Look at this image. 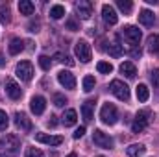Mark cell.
I'll return each instance as SVG.
<instances>
[{"label": "cell", "mask_w": 159, "mask_h": 157, "mask_svg": "<svg viewBox=\"0 0 159 157\" xmlns=\"http://www.w3.org/2000/svg\"><path fill=\"white\" fill-rule=\"evenodd\" d=\"M20 148V141L17 135H4L0 139V155H6V157H15L17 152Z\"/></svg>", "instance_id": "obj_1"}, {"label": "cell", "mask_w": 159, "mask_h": 157, "mask_svg": "<svg viewBox=\"0 0 159 157\" xmlns=\"http://www.w3.org/2000/svg\"><path fill=\"white\" fill-rule=\"evenodd\" d=\"M150 117H152V113H150L148 109L139 111V113L135 115V118H133V124H131L133 133H141V131H144V129H146V126L150 124Z\"/></svg>", "instance_id": "obj_2"}, {"label": "cell", "mask_w": 159, "mask_h": 157, "mask_svg": "<svg viewBox=\"0 0 159 157\" xmlns=\"http://www.w3.org/2000/svg\"><path fill=\"white\" fill-rule=\"evenodd\" d=\"M100 118H102V122L104 124H109V126H113L117 120H119V111H117V107L113 105V104H104L102 105V109H100Z\"/></svg>", "instance_id": "obj_3"}, {"label": "cell", "mask_w": 159, "mask_h": 157, "mask_svg": "<svg viewBox=\"0 0 159 157\" xmlns=\"http://www.w3.org/2000/svg\"><path fill=\"white\" fill-rule=\"evenodd\" d=\"M109 89H111V92H113L119 100H122V102H128V100H129V87H128L124 81L113 79L111 85H109Z\"/></svg>", "instance_id": "obj_4"}, {"label": "cell", "mask_w": 159, "mask_h": 157, "mask_svg": "<svg viewBox=\"0 0 159 157\" xmlns=\"http://www.w3.org/2000/svg\"><path fill=\"white\" fill-rule=\"evenodd\" d=\"M93 142H94L96 146L104 148V150H111L113 144H115V141H113L107 133H104L102 129H94V133H93Z\"/></svg>", "instance_id": "obj_5"}, {"label": "cell", "mask_w": 159, "mask_h": 157, "mask_svg": "<svg viewBox=\"0 0 159 157\" xmlns=\"http://www.w3.org/2000/svg\"><path fill=\"white\" fill-rule=\"evenodd\" d=\"M74 52H76V57H78L81 63H89L91 61V44L87 41H78L76 46H74Z\"/></svg>", "instance_id": "obj_6"}, {"label": "cell", "mask_w": 159, "mask_h": 157, "mask_svg": "<svg viewBox=\"0 0 159 157\" xmlns=\"http://www.w3.org/2000/svg\"><path fill=\"white\" fill-rule=\"evenodd\" d=\"M15 74H17V78L22 79V81H30V79L34 78V65L30 61H20L17 65Z\"/></svg>", "instance_id": "obj_7"}, {"label": "cell", "mask_w": 159, "mask_h": 157, "mask_svg": "<svg viewBox=\"0 0 159 157\" xmlns=\"http://www.w3.org/2000/svg\"><path fill=\"white\" fill-rule=\"evenodd\" d=\"M76 13H78L80 19L87 20V19L93 15V2H89V0H80L78 4H76Z\"/></svg>", "instance_id": "obj_8"}, {"label": "cell", "mask_w": 159, "mask_h": 157, "mask_svg": "<svg viewBox=\"0 0 159 157\" xmlns=\"http://www.w3.org/2000/svg\"><path fill=\"white\" fill-rule=\"evenodd\" d=\"M35 141L43 142V144H48V146H59L63 142V137H59V135H48V133H37Z\"/></svg>", "instance_id": "obj_9"}, {"label": "cell", "mask_w": 159, "mask_h": 157, "mask_svg": "<svg viewBox=\"0 0 159 157\" xmlns=\"http://www.w3.org/2000/svg\"><path fill=\"white\" fill-rule=\"evenodd\" d=\"M124 37L129 41L131 46H137L139 41H141V37H143V34H141V30L135 28V26H126V28H124Z\"/></svg>", "instance_id": "obj_10"}, {"label": "cell", "mask_w": 159, "mask_h": 157, "mask_svg": "<svg viewBox=\"0 0 159 157\" xmlns=\"http://www.w3.org/2000/svg\"><path fill=\"white\" fill-rule=\"evenodd\" d=\"M57 81H59L65 89H74V87H76V78H74V74L69 72V70H61V72L57 74Z\"/></svg>", "instance_id": "obj_11"}, {"label": "cell", "mask_w": 159, "mask_h": 157, "mask_svg": "<svg viewBox=\"0 0 159 157\" xmlns=\"http://www.w3.org/2000/svg\"><path fill=\"white\" fill-rule=\"evenodd\" d=\"M102 17H104V20H106L107 24H111V26L119 22V17H117L115 7L109 6V4H104V6H102Z\"/></svg>", "instance_id": "obj_12"}, {"label": "cell", "mask_w": 159, "mask_h": 157, "mask_svg": "<svg viewBox=\"0 0 159 157\" xmlns=\"http://www.w3.org/2000/svg\"><path fill=\"white\" fill-rule=\"evenodd\" d=\"M6 92H7V96L11 98V100H19L20 96H22V91H20V87L13 81V79H6Z\"/></svg>", "instance_id": "obj_13"}, {"label": "cell", "mask_w": 159, "mask_h": 157, "mask_svg": "<svg viewBox=\"0 0 159 157\" xmlns=\"http://www.w3.org/2000/svg\"><path fill=\"white\" fill-rule=\"evenodd\" d=\"M15 126L20 129V131H30L32 129V120L28 118V115L24 113H15Z\"/></svg>", "instance_id": "obj_14"}, {"label": "cell", "mask_w": 159, "mask_h": 157, "mask_svg": "<svg viewBox=\"0 0 159 157\" xmlns=\"http://www.w3.org/2000/svg\"><path fill=\"white\" fill-rule=\"evenodd\" d=\"M30 109L35 113V115H43L44 109H46V100L43 96H34L32 102H30Z\"/></svg>", "instance_id": "obj_15"}, {"label": "cell", "mask_w": 159, "mask_h": 157, "mask_svg": "<svg viewBox=\"0 0 159 157\" xmlns=\"http://www.w3.org/2000/svg\"><path fill=\"white\" fill-rule=\"evenodd\" d=\"M139 22L144 24V26H152V24L156 22V15H154L150 9H143V11L139 13Z\"/></svg>", "instance_id": "obj_16"}, {"label": "cell", "mask_w": 159, "mask_h": 157, "mask_svg": "<svg viewBox=\"0 0 159 157\" xmlns=\"http://www.w3.org/2000/svg\"><path fill=\"white\" fill-rule=\"evenodd\" d=\"M146 44H148V52H150V54L159 56V35H157V34H152V35H148Z\"/></svg>", "instance_id": "obj_17"}, {"label": "cell", "mask_w": 159, "mask_h": 157, "mask_svg": "<svg viewBox=\"0 0 159 157\" xmlns=\"http://www.w3.org/2000/svg\"><path fill=\"white\" fill-rule=\"evenodd\" d=\"M7 50H9V54H11V56H17V54H20V52L24 50V41L19 39V37L11 39L9 46H7Z\"/></svg>", "instance_id": "obj_18"}, {"label": "cell", "mask_w": 159, "mask_h": 157, "mask_svg": "<svg viewBox=\"0 0 159 157\" xmlns=\"http://www.w3.org/2000/svg\"><path fill=\"white\" fill-rule=\"evenodd\" d=\"M120 72H122L126 78H135L137 69H135V65H133L131 61H124V63L120 65Z\"/></svg>", "instance_id": "obj_19"}, {"label": "cell", "mask_w": 159, "mask_h": 157, "mask_svg": "<svg viewBox=\"0 0 159 157\" xmlns=\"http://www.w3.org/2000/svg\"><path fill=\"white\" fill-rule=\"evenodd\" d=\"M93 107H94V100H87V102L81 105V115H83V120H85V122L93 120Z\"/></svg>", "instance_id": "obj_20"}, {"label": "cell", "mask_w": 159, "mask_h": 157, "mask_svg": "<svg viewBox=\"0 0 159 157\" xmlns=\"http://www.w3.org/2000/svg\"><path fill=\"white\" fill-rule=\"evenodd\" d=\"M144 152H146V148H144L143 144H129V146L126 148V154L129 157H141Z\"/></svg>", "instance_id": "obj_21"}, {"label": "cell", "mask_w": 159, "mask_h": 157, "mask_svg": "<svg viewBox=\"0 0 159 157\" xmlns=\"http://www.w3.org/2000/svg\"><path fill=\"white\" fill-rule=\"evenodd\" d=\"M34 4L30 2V0H20L19 2V11H20V15H32L34 13Z\"/></svg>", "instance_id": "obj_22"}, {"label": "cell", "mask_w": 159, "mask_h": 157, "mask_svg": "<svg viewBox=\"0 0 159 157\" xmlns=\"http://www.w3.org/2000/svg\"><path fill=\"white\" fill-rule=\"evenodd\" d=\"M76 120H78V115H76L74 109H67L65 111V115H63V124L65 126H74Z\"/></svg>", "instance_id": "obj_23"}, {"label": "cell", "mask_w": 159, "mask_h": 157, "mask_svg": "<svg viewBox=\"0 0 159 157\" xmlns=\"http://www.w3.org/2000/svg\"><path fill=\"white\" fill-rule=\"evenodd\" d=\"M150 98V91H148V87L144 85V83H141L139 87H137V100L139 102H146Z\"/></svg>", "instance_id": "obj_24"}, {"label": "cell", "mask_w": 159, "mask_h": 157, "mask_svg": "<svg viewBox=\"0 0 159 157\" xmlns=\"http://www.w3.org/2000/svg\"><path fill=\"white\" fill-rule=\"evenodd\" d=\"M107 52H109L111 57H120L124 54V48H122V44H119V43H111L109 48H107Z\"/></svg>", "instance_id": "obj_25"}, {"label": "cell", "mask_w": 159, "mask_h": 157, "mask_svg": "<svg viewBox=\"0 0 159 157\" xmlns=\"http://www.w3.org/2000/svg\"><path fill=\"white\" fill-rule=\"evenodd\" d=\"M63 15H65V7H63L61 4H56V6L50 7V17H52V19L57 20V19H61Z\"/></svg>", "instance_id": "obj_26"}, {"label": "cell", "mask_w": 159, "mask_h": 157, "mask_svg": "<svg viewBox=\"0 0 159 157\" xmlns=\"http://www.w3.org/2000/svg\"><path fill=\"white\" fill-rule=\"evenodd\" d=\"M117 6H119V9L124 15H129L131 9H133V4H131L129 0H117Z\"/></svg>", "instance_id": "obj_27"}, {"label": "cell", "mask_w": 159, "mask_h": 157, "mask_svg": "<svg viewBox=\"0 0 159 157\" xmlns=\"http://www.w3.org/2000/svg\"><path fill=\"white\" fill-rule=\"evenodd\" d=\"M96 69H98V72H102V74H111V72H113V65L107 63V61H100V63L96 65Z\"/></svg>", "instance_id": "obj_28"}, {"label": "cell", "mask_w": 159, "mask_h": 157, "mask_svg": "<svg viewBox=\"0 0 159 157\" xmlns=\"http://www.w3.org/2000/svg\"><path fill=\"white\" fill-rule=\"evenodd\" d=\"M9 7H7V4L4 6V4H0V20L4 22V24H7L9 22Z\"/></svg>", "instance_id": "obj_29"}, {"label": "cell", "mask_w": 159, "mask_h": 157, "mask_svg": "<svg viewBox=\"0 0 159 157\" xmlns=\"http://www.w3.org/2000/svg\"><path fill=\"white\" fill-rule=\"evenodd\" d=\"M94 83H96V81H94L93 76H85V78H83V91H85V92H91V91L94 89Z\"/></svg>", "instance_id": "obj_30"}, {"label": "cell", "mask_w": 159, "mask_h": 157, "mask_svg": "<svg viewBox=\"0 0 159 157\" xmlns=\"http://www.w3.org/2000/svg\"><path fill=\"white\" fill-rule=\"evenodd\" d=\"M39 65L43 70H50V67H52V61H50V57L48 56H39Z\"/></svg>", "instance_id": "obj_31"}, {"label": "cell", "mask_w": 159, "mask_h": 157, "mask_svg": "<svg viewBox=\"0 0 159 157\" xmlns=\"http://www.w3.org/2000/svg\"><path fill=\"white\" fill-rule=\"evenodd\" d=\"M7 124H9V118L6 115V111L0 109V131H4V129L7 128Z\"/></svg>", "instance_id": "obj_32"}, {"label": "cell", "mask_w": 159, "mask_h": 157, "mask_svg": "<svg viewBox=\"0 0 159 157\" xmlns=\"http://www.w3.org/2000/svg\"><path fill=\"white\" fill-rule=\"evenodd\" d=\"M65 104H67V98H65L63 94H59V92H57V94H54V105H57V107H63Z\"/></svg>", "instance_id": "obj_33"}, {"label": "cell", "mask_w": 159, "mask_h": 157, "mask_svg": "<svg viewBox=\"0 0 159 157\" xmlns=\"http://www.w3.org/2000/svg\"><path fill=\"white\" fill-rule=\"evenodd\" d=\"M26 157H44V154L41 152L39 148H28L26 150Z\"/></svg>", "instance_id": "obj_34"}, {"label": "cell", "mask_w": 159, "mask_h": 157, "mask_svg": "<svg viewBox=\"0 0 159 157\" xmlns=\"http://www.w3.org/2000/svg\"><path fill=\"white\" fill-rule=\"evenodd\" d=\"M56 57H57L61 63L69 65V67H72V65H74V61H72V57H70V56H61V54H56Z\"/></svg>", "instance_id": "obj_35"}, {"label": "cell", "mask_w": 159, "mask_h": 157, "mask_svg": "<svg viewBox=\"0 0 159 157\" xmlns=\"http://www.w3.org/2000/svg\"><path fill=\"white\" fill-rule=\"evenodd\" d=\"M150 78H152V83H154V87H157V89H159V69H156V70H152Z\"/></svg>", "instance_id": "obj_36"}, {"label": "cell", "mask_w": 159, "mask_h": 157, "mask_svg": "<svg viewBox=\"0 0 159 157\" xmlns=\"http://www.w3.org/2000/svg\"><path fill=\"white\" fill-rule=\"evenodd\" d=\"M67 30H70V32H76V30H80L74 19H69V20H67Z\"/></svg>", "instance_id": "obj_37"}, {"label": "cell", "mask_w": 159, "mask_h": 157, "mask_svg": "<svg viewBox=\"0 0 159 157\" xmlns=\"http://www.w3.org/2000/svg\"><path fill=\"white\" fill-rule=\"evenodd\" d=\"M83 135H85V126H80L78 129L74 131V139H81Z\"/></svg>", "instance_id": "obj_38"}, {"label": "cell", "mask_w": 159, "mask_h": 157, "mask_svg": "<svg viewBox=\"0 0 159 157\" xmlns=\"http://www.w3.org/2000/svg\"><path fill=\"white\" fill-rule=\"evenodd\" d=\"M141 54H143V52H141V48H137V46H133V50L129 52L131 57H141Z\"/></svg>", "instance_id": "obj_39"}, {"label": "cell", "mask_w": 159, "mask_h": 157, "mask_svg": "<svg viewBox=\"0 0 159 157\" xmlns=\"http://www.w3.org/2000/svg\"><path fill=\"white\" fill-rule=\"evenodd\" d=\"M37 28H39V24H37V22H32V24H30V32H39Z\"/></svg>", "instance_id": "obj_40"}, {"label": "cell", "mask_w": 159, "mask_h": 157, "mask_svg": "<svg viewBox=\"0 0 159 157\" xmlns=\"http://www.w3.org/2000/svg\"><path fill=\"white\" fill-rule=\"evenodd\" d=\"M56 124H57V120H56V117H50V120H48V126H52V128H54Z\"/></svg>", "instance_id": "obj_41"}, {"label": "cell", "mask_w": 159, "mask_h": 157, "mask_svg": "<svg viewBox=\"0 0 159 157\" xmlns=\"http://www.w3.org/2000/svg\"><path fill=\"white\" fill-rule=\"evenodd\" d=\"M0 67H4V56L0 54Z\"/></svg>", "instance_id": "obj_42"}, {"label": "cell", "mask_w": 159, "mask_h": 157, "mask_svg": "<svg viewBox=\"0 0 159 157\" xmlns=\"http://www.w3.org/2000/svg\"><path fill=\"white\" fill-rule=\"evenodd\" d=\"M67 157H78V155L76 154H70V155H67Z\"/></svg>", "instance_id": "obj_43"}, {"label": "cell", "mask_w": 159, "mask_h": 157, "mask_svg": "<svg viewBox=\"0 0 159 157\" xmlns=\"http://www.w3.org/2000/svg\"><path fill=\"white\" fill-rule=\"evenodd\" d=\"M98 157H104V155H98Z\"/></svg>", "instance_id": "obj_44"}]
</instances>
